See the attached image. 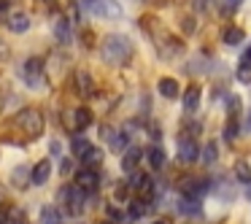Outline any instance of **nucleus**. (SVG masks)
I'll list each match as a JSON object with an SVG mask.
<instances>
[{"instance_id": "4468645a", "label": "nucleus", "mask_w": 251, "mask_h": 224, "mask_svg": "<svg viewBox=\"0 0 251 224\" xmlns=\"http://www.w3.org/2000/svg\"><path fill=\"white\" fill-rule=\"evenodd\" d=\"M159 95L168 100L178 98V81H173V78H159Z\"/></svg>"}, {"instance_id": "dca6fc26", "label": "nucleus", "mask_w": 251, "mask_h": 224, "mask_svg": "<svg viewBox=\"0 0 251 224\" xmlns=\"http://www.w3.org/2000/svg\"><path fill=\"white\" fill-rule=\"evenodd\" d=\"M81 162H84V168H95V165L103 162V151H100L98 146H89V149H87V154L81 157Z\"/></svg>"}, {"instance_id": "1a4fd4ad", "label": "nucleus", "mask_w": 251, "mask_h": 224, "mask_svg": "<svg viewBox=\"0 0 251 224\" xmlns=\"http://www.w3.org/2000/svg\"><path fill=\"white\" fill-rule=\"evenodd\" d=\"M141 157H143V149L141 146H130L125 151V157H122V168L130 173V170H135L138 168V162H141Z\"/></svg>"}, {"instance_id": "cd10ccee", "label": "nucleus", "mask_w": 251, "mask_h": 224, "mask_svg": "<svg viewBox=\"0 0 251 224\" xmlns=\"http://www.w3.org/2000/svg\"><path fill=\"white\" fill-rule=\"evenodd\" d=\"M205 159H208V162L216 159V143H208V146H205Z\"/></svg>"}, {"instance_id": "393cba45", "label": "nucleus", "mask_w": 251, "mask_h": 224, "mask_svg": "<svg viewBox=\"0 0 251 224\" xmlns=\"http://www.w3.org/2000/svg\"><path fill=\"white\" fill-rule=\"evenodd\" d=\"M111 146H114L116 151H122V149L127 146V135L125 132H114V135H111Z\"/></svg>"}, {"instance_id": "c756f323", "label": "nucleus", "mask_w": 251, "mask_h": 224, "mask_svg": "<svg viewBox=\"0 0 251 224\" xmlns=\"http://www.w3.org/2000/svg\"><path fill=\"white\" fill-rule=\"evenodd\" d=\"M8 11V0H0V14H6Z\"/></svg>"}, {"instance_id": "2f4dec72", "label": "nucleus", "mask_w": 251, "mask_h": 224, "mask_svg": "<svg viewBox=\"0 0 251 224\" xmlns=\"http://www.w3.org/2000/svg\"><path fill=\"white\" fill-rule=\"evenodd\" d=\"M0 224H6V211H0Z\"/></svg>"}, {"instance_id": "4be33fe9", "label": "nucleus", "mask_w": 251, "mask_h": 224, "mask_svg": "<svg viewBox=\"0 0 251 224\" xmlns=\"http://www.w3.org/2000/svg\"><path fill=\"white\" fill-rule=\"evenodd\" d=\"M178 213H200V202H192V200H184L181 197V202H178Z\"/></svg>"}, {"instance_id": "0eeeda50", "label": "nucleus", "mask_w": 251, "mask_h": 224, "mask_svg": "<svg viewBox=\"0 0 251 224\" xmlns=\"http://www.w3.org/2000/svg\"><path fill=\"white\" fill-rule=\"evenodd\" d=\"M25 78H27L30 87H41V81H44V60L33 57V60L25 62Z\"/></svg>"}, {"instance_id": "9b49d317", "label": "nucleus", "mask_w": 251, "mask_h": 224, "mask_svg": "<svg viewBox=\"0 0 251 224\" xmlns=\"http://www.w3.org/2000/svg\"><path fill=\"white\" fill-rule=\"evenodd\" d=\"M200 98H202L200 87H189L184 92V108L186 111H197V108H200Z\"/></svg>"}, {"instance_id": "6ab92c4d", "label": "nucleus", "mask_w": 251, "mask_h": 224, "mask_svg": "<svg viewBox=\"0 0 251 224\" xmlns=\"http://www.w3.org/2000/svg\"><path fill=\"white\" fill-rule=\"evenodd\" d=\"M149 162H151V168H162L165 165V151L159 146L149 149Z\"/></svg>"}, {"instance_id": "c9c22d12", "label": "nucleus", "mask_w": 251, "mask_h": 224, "mask_svg": "<svg viewBox=\"0 0 251 224\" xmlns=\"http://www.w3.org/2000/svg\"><path fill=\"white\" fill-rule=\"evenodd\" d=\"M154 224H168V222H162V219H159V222H154Z\"/></svg>"}, {"instance_id": "5701e85b", "label": "nucleus", "mask_w": 251, "mask_h": 224, "mask_svg": "<svg viewBox=\"0 0 251 224\" xmlns=\"http://www.w3.org/2000/svg\"><path fill=\"white\" fill-rule=\"evenodd\" d=\"M143 213H149V205H146V202H141V200H132L130 202V216L138 219V216H143Z\"/></svg>"}, {"instance_id": "9d476101", "label": "nucleus", "mask_w": 251, "mask_h": 224, "mask_svg": "<svg viewBox=\"0 0 251 224\" xmlns=\"http://www.w3.org/2000/svg\"><path fill=\"white\" fill-rule=\"evenodd\" d=\"M49 175H51V162H49V159H41V162L33 168V175H30V181L41 186V184H46V181H49Z\"/></svg>"}, {"instance_id": "b1692460", "label": "nucleus", "mask_w": 251, "mask_h": 224, "mask_svg": "<svg viewBox=\"0 0 251 224\" xmlns=\"http://www.w3.org/2000/svg\"><path fill=\"white\" fill-rule=\"evenodd\" d=\"M238 81L251 84V65H249V62H240V65H238Z\"/></svg>"}, {"instance_id": "473e14b6", "label": "nucleus", "mask_w": 251, "mask_h": 224, "mask_svg": "<svg viewBox=\"0 0 251 224\" xmlns=\"http://www.w3.org/2000/svg\"><path fill=\"white\" fill-rule=\"evenodd\" d=\"M246 195H249V197H251V181H249V192H246Z\"/></svg>"}, {"instance_id": "aec40b11", "label": "nucleus", "mask_w": 251, "mask_h": 224, "mask_svg": "<svg viewBox=\"0 0 251 224\" xmlns=\"http://www.w3.org/2000/svg\"><path fill=\"white\" fill-rule=\"evenodd\" d=\"M41 224H60V213H57V208L46 205L44 211H41Z\"/></svg>"}, {"instance_id": "e433bc0d", "label": "nucleus", "mask_w": 251, "mask_h": 224, "mask_svg": "<svg viewBox=\"0 0 251 224\" xmlns=\"http://www.w3.org/2000/svg\"><path fill=\"white\" fill-rule=\"evenodd\" d=\"M105 224H111V222H105Z\"/></svg>"}, {"instance_id": "f3484780", "label": "nucleus", "mask_w": 251, "mask_h": 224, "mask_svg": "<svg viewBox=\"0 0 251 224\" xmlns=\"http://www.w3.org/2000/svg\"><path fill=\"white\" fill-rule=\"evenodd\" d=\"M243 38H246V33L240 27H227V30H224V44H229V46L240 44Z\"/></svg>"}, {"instance_id": "7ed1b4c3", "label": "nucleus", "mask_w": 251, "mask_h": 224, "mask_svg": "<svg viewBox=\"0 0 251 224\" xmlns=\"http://www.w3.org/2000/svg\"><path fill=\"white\" fill-rule=\"evenodd\" d=\"M89 11L95 17H103V19H119L122 17V6L116 0H95L92 6H89Z\"/></svg>"}, {"instance_id": "423d86ee", "label": "nucleus", "mask_w": 251, "mask_h": 224, "mask_svg": "<svg viewBox=\"0 0 251 224\" xmlns=\"http://www.w3.org/2000/svg\"><path fill=\"white\" fill-rule=\"evenodd\" d=\"M98 184H100V175H98V170H92V168H81L76 173V186L87 195V192H95L98 189Z\"/></svg>"}, {"instance_id": "39448f33", "label": "nucleus", "mask_w": 251, "mask_h": 224, "mask_svg": "<svg viewBox=\"0 0 251 224\" xmlns=\"http://www.w3.org/2000/svg\"><path fill=\"white\" fill-rule=\"evenodd\" d=\"M62 202H65L68 213H81L84 211V192L78 189V186H65V192H62Z\"/></svg>"}, {"instance_id": "a211bd4d", "label": "nucleus", "mask_w": 251, "mask_h": 224, "mask_svg": "<svg viewBox=\"0 0 251 224\" xmlns=\"http://www.w3.org/2000/svg\"><path fill=\"white\" fill-rule=\"evenodd\" d=\"M76 87H78V92H81V95H89V92H92V78H89V73H78V76H76Z\"/></svg>"}, {"instance_id": "bb28decb", "label": "nucleus", "mask_w": 251, "mask_h": 224, "mask_svg": "<svg viewBox=\"0 0 251 224\" xmlns=\"http://www.w3.org/2000/svg\"><path fill=\"white\" fill-rule=\"evenodd\" d=\"M224 135H227V141H232V138L238 135V122H235V119H229V124H227V132H224Z\"/></svg>"}, {"instance_id": "a878e982", "label": "nucleus", "mask_w": 251, "mask_h": 224, "mask_svg": "<svg viewBox=\"0 0 251 224\" xmlns=\"http://www.w3.org/2000/svg\"><path fill=\"white\" fill-rule=\"evenodd\" d=\"M89 146H92V143H87V141H81V138H78V141L73 143V154H78V157H84Z\"/></svg>"}, {"instance_id": "72a5a7b5", "label": "nucleus", "mask_w": 251, "mask_h": 224, "mask_svg": "<svg viewBox=\"0 0 251 224\" xmlns=\"http://www.w3.org/2000/svg\"><path fill=\"white\" fill-rule=\"evenodd\" d=\"M246 124H249V130H251V114H249V122H246Z\"/></svg>"}, {"instance_id": "ddd939ff", "label": "nucleus", "mask_w": 251, "mask_h": 224, "mask_svg": "<svg viewBox=\"0 0 251 224\" xmlns=\"http://www.w3.org/2000/svg\"><path fill=\"white\" fill-rule=\"evenodd\" d=\"M73 127H76V130L92 127V111L89 108H76V114H73Z\"/></svg>"}, {"instance_id": "2eb2a0df", "label": "nucleus", "mask_w": 251, "mask_h": 224, "mask_svg": "<svg viewBox=\"0 0 251 224\" xmlns=\"http://www.w3.org/2000/svg\"><path fill=\"white\" fill-rule=\"evenodd\" d=\"M54 35H57V41H60V44H71V22H68V19H57Z\"/></svg>"}, {"instance_id": "f257e3e1", "label": "nucleus", "mask_w": 251, "mask_h": 224, "mask_svg": "<svg viewBox=\"0 0 251 224\" xmlns=\"http://www.w3.org/2000/svg\"><path fill=\"white\" fill-rule=\"evenodd\" d=\"M100 54L108 65H127L132 57V44L125 35H108L100 46Z\"/></svg>"}, {"instance_id": "412c9836", "label": "nucleus", "mask_w": 251, "mask_h": 224, "mask_svg": "<svg viewBox=\"0 0 251 224\" xmlns=\"http://www.w3.org/2000/svg\"><path fill=\"white\" fill-rule=\"evenodd\" d=\"M235 175H238L240 181H246V184H249V181H251V168H249V162H243V159H240V162L235 165Z\"/></svg>"}, {"instance_id": "f03ea898", "label": "nucleus", "mask_w": 251, "mask_h": 224, "mask_svg": "<svg viewBox=\"0 0 251 224\" xmlns=\"http://www.w3.org/2000/svg\"><path fill=\"white\" fill-rule=\"evenodd\" d=\"M11 127L22 132V138L35 141V138L44 132V116H41L35 108H25V111H19V114L11 119Z\"/></svg>"}, {"instance_id": "f8f14e48", "label": "nucleus", "mask_w": 251, "mask_h": 224, "mask_svg": "<svg viewBox=\"0 0 251 224\" xmlns=\"http://www.w3.org/2000/svg\"><path fill=\"white\" fill-rule=\"evenodd\" d=\"M27 27H30L27 14H11V17H8V30H11V33H25Z\"/></svg>"}, {"instance_id": "7c9ffc66", "label": "nucleus", "mask_w": 251, "mask_h": 224, "mask_svg": "<svg viewBox=\"0 0 251 224\" xmlns=\"http://www.w3.org/2000/svg\"><path fill=\"white\" fill-rule=\"evenodd\" d=\"M243 62H249V65H251V46L246 49V54H243Z\"/></svg>"}, {"instance_id": "c85d7f7f", "label": "nucleus", "mask_w": 251, "mask_h": 224, "mask_svg": "<svg viewBox=\"0 0 251 224\" xmlns=\"http://www.w3.org/2000/svg\"><path fill=\"white\" fill-rule=\"evenodd\" d=\"M108 216H111V219H122V213H119V211H116V208H114V205H111V208H108Z\"/></svg>"}, {"instance_id": "20e7f679", "label": "nucleus", "mask_w": 251, "mask_h": 224, "mask_svg": "<svg viewBox=\"0 0 251 224\" xmlns=\"http://www.w3.org/2000/svg\"><path fill=\"white\" fill-rule=\"evenodd\" d=\"M208 192V181H200V178H189L181 184V197L184 200H192V202H200V197Z\"/></svg>"}, {"instance_id": "f704fd0d", "label": "nucleus", "mask_w": 251, "mask_h": 224, "mask_svg": "<svg viewBox=\"0 0 251 224\" xmlns=\"http://www.w3.org/2000/svg\"><path fill=\"white\" fill-rule=\"evenodd\" d=\"M84 3H87V6H92V3H95V0H84Z\"/></svg>"}, {"instance_id": "6e6552de", "label": "nucleus", "mask_w": 251, "mask_h": 224, "mask_svg": "<svg viewBox=\"0 0 251 224\" xmlns=\"http://www.w3.org/2000/svg\"><path fill=\"white\" fill-rule=\"evenodd\" d=\"M197 157H200V146H197L192 138H184V141L178 143V159H184V162H195Z\"/></svg>"}]
</instances>
